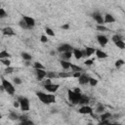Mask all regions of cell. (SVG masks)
<instances>
[{"instance_id":"obj_18","label":"cell","mask_w":125,"mask_h":125,"mask_svg":"<svg viewBox=\"0 0 125 125\" xmlns=\"http://www.w3.org/2000/svg\"><path fill=\"white\" fill-rule=\"evenodd\" d=\"M72 56H74V58L76 60H79V59H81L83 57L82 51L81 50H78V49H73L72 50Z\"/></svg>"},{"instance_id":"obj_32","label":"cell","mask_w":125,"mask_h":125,"mask_svg":"<svg viewBox=\"0 0 125 125\" xmlns=\"http://www.w3.org/2000/svg\"><path fill=\"white\" fill-rule=\"evenodd\" d=\"M100 117H101L102 120H103V119H108L109 117H111V114H110L109 112H105V113L103 112V113H101V116H100Z\"/></svg>"},{"instance_id":"obj_21","label":"cell","mask_w":125,"mask_h":125,"mask_svg":"<svg viewBox=\"0 0 125 125\" xmlns=\"http://www.w3.org/2000/svg\"><path fill=\"white\" fill-rule=\"evenodd\" d=\"M70 69H71V72H75V71H82V70H83V68H82L81 66H78V65L73 64V63H71V64H70Z\"/></svg>"},{"instance_id":"obj_48","label":"cell","mask_w":125,"mask_h":125,"mask_svg":"<svg viewBox=\"0 0 125 125\" xmlns=\"http://www.w3.org/2000/svg\"><path fill=\"white\" fill-rule=\"evenodd\" d=\"M74 92H76V93H81V90L78 88V87H76V88H74V90H73Z\"/></svg>"},{"instance_id":"obj_50","label":"cell","mask_w":125,"mask_h":125,"mask_svg":"<svg viewBox=\"0 0 125 125\" xmlns=\"http://www.w3.org/2000/svg\"><path fill=\"white\" fill-rule=\"evenodd\" d=\"M1 117H2V116H1V114H0V120H1Z\"/></svg>"},{"instance_id":"obj_31","label":"cell","mask_w":125,"mask_h":125,"mask_svg":"<svg viewBox=\"0 0 125 125\" xmlns=\"http://www.w3.org/2000/svg\"><path fill=\"white\" fill-rule=\"evenodd\" d=\"M46 76L48 78H50V79H53V78L58 77V73H55V72H52V71H48L47 74H46Z\"/></svg>"},{"instance_id":"obj_38","label":"cell","mask_w":125,"mask_h":125,"mask_svg":"<svg viewBox=\"0 0 125 125\" xmlns=\"http://www.w3.org/2000/svg\"><path fill=\"white\" fill-rule=\"evenodd\" d=\"M19 23H20V26H21V28H23V29H28V26L26 25V23H25L22 20H21V21H20V22H19Z\"/></svg>"},{"instance_id":"obj_14","label":"cell","mask_w":125,"mask_h":125,"mask_svg":"<svg viewBox=\"0 0 125 125\" xmlns=\"http://www.w3.org/2000/svg\"><path fill=\"white\" fill-rule=\"evenodd\" d=\"M89 79H90V76H88L87 74H81L78 77V82L81 85H85V84H88Z\"/></svg>"},{"instance_id":"obj_3","label":"cell","mask_w":125,"mask_h":125,"mask_svg":"<svg viewBox=\"0 0 125 125\" xmlns=\"http://www.w3.org/2000/svg\"><path fill=\"white\" fill-rule=\"evenodd\" d=\"M81 93H76L74 92L73 90H67V96H68V99L70 101L71 104H78L79 103V100L81 98Z\"/></svg>"},{"instance_id":"obj_25","label":"cell","mask_w":125,"mask_h":125,"mask_svg":"<svg viewBox=\"0 0 125 125\" xmlns=\"http://www.w3.org/2000/svg\"><path fill=\"white\" fill-rule=\"evenodd\" d=\"M33 67H34L35 69H45V66H44L41 62H35L33 63Z\"/></svg>"},{"instance_id":"obj_16","label":"cell","mask_w":125,"mask_h":125,"mask_svg":"<svg viewBox=\"0 0 125 125\" xmlns=\"http://www.w3.org/2000/svg\"><path fill=\"white\" fill-rule=\"evenodd\" d=\"M114 21H115V19H114V17H113L112 15L106 14V15L104 16V23H112V22H114Z\"/></svg>"},{"instance_id":"obj_8","label":"cell","mask_w":125,"mask_h":125,"mask_svg":"<svg viewBox=\"0 0 125 125\" xmlns=\"http://www.w3.org/2000/svg\"><path fill=\"white\" fill-rule=\"evenodd\" d=\"M97 40H98V43H99V44H100L102 47L105 46V45L107 44V42H108L107 37H106L105 35H103V34L98 35V36H97Z\"/></svg>"},{"instance_id":"obj_2","label":"cell","mask_w":125,"mask_h":125,"mask_svg":"<svg viewBox=\"0 0 125 125\" xmlns=\"http://www.w3.org/2000/svg\"><path fill=\"white\" fill-rule=\"evenodd\" d=\"M1 82H2V87H3V89H4V91L6 92V93H8L9 95H14L15 94V92H16V88H15V86L9 81V80H7L6 78H4V77H2L1 78Z\"/></svg>"},{"instance_id":"obj_43","label":"cell","mask_w":125,"mask_h":125,"mask_svg":"<svg viewBox=\"0 0 125 125\" xmlns=\"http://www.w3.org/2000/svg\"><path fill=\"white\" fill-rule=\"evenodd\" d=\"M81 75V71H75V72H72V77H74V78H78L79 76Z\"/></svg>"},{"instance_id":"obj_24","label":"cell","mask_w":125,"mask_h":125,"mask_svg":"<svg viewBox=\"0 0 125 125\" xmlns=\"http://www.w3.org/2000/svg\"><path fill=\"white\" fill-rule=\"evenodd\" d=\"M10 57H11V55L6 50H3V51L0 52V60L1 59H7V58H10Z\"/></svg>"},{"instance_id":"obj_44","label":"cell","mask_w":125,"mask_h":125,"mask_svg":"<svg viewBox=\"0 0 125 125\" xmlns=\"http://www.w3.org/2000/svg\"><path fill=\"white\" fill-rule=\"evenodd\" d=\"M110 122H109V120L108 119H103L101 122H100V124H109Z\"/></svg>"},{"instance_id":"obj_30","label":"cell","mask_w":125,"mask_h":125,"mask_svg":"<svg viewBox=\"0 0 125 125\" xmlns=\"http://www.w3.org/2000/svg\"><path fill=\"white\" fill-rule=\"evenodd\" d=\"M21 57H22V59L25 60V61H31V59H32L31 55H29L28 53H24V52L21 54Z\"/></svg>"},{"instance_id":"obj_11","label":"cell","mask_w":125,"mask_h":125,"mask_svg":"<svg viewBox=\"0 0 125 125\" xmlns=\"http://www.w3.org/2000/svg\"><path fill=\"white\" fill-rule=\"evenodd\" d=\"M35 73H36V77H37V80L39 81H42L45 77H46V74H47V71H45L44 69H35Z\"/></svg>"},{"instance_id":"obj_22","label":"cell","mask_w":125,"mask_h":125,"mask_svg":"<svg viewBox=\"0 0 125 125\" xmlns=\"http://www.w3.org/2000/svg\"><path fill=\"white\" fill-rule=\"evenodd\" d=\"M114 44L116 45V47L117 48H119V49H124L125 48V43H124V41L121 39V40H118V41H116V42H114Z\"/></svg>"},{"instance_id":"obj_5","label":"cell","mask_w":125,"mask_h":125,"mask_svg":"<svg viewBox=\"0 0 125 125\" xmlns=\"http://www.w3.org/2000/svg\"><path fill=\"white\" fill-rule=\"evenodd\" d=\"M22 21L26 23V25L28 26V29H31L32 27H34L35 25V20L31 17L28 16H22Z\"/></svg>"},{"instance_id":"obj_37","label":"cell","mask_w":125,"mask_h":125,"mask_svg":"<svg viewBox=\"0 0 125 125\" xmlns=\"http://www.w3.org/2000/svg\"><path fill=\"white\" fill-rule=\"evenodd\" d=\"M121 39H122V37H121L119 34H115V35H113V36H112V38H111V40H112L113 42H116V41L121 40Z\"/></svg>"},{"instance_id":"obj_29","label":"cell","mask_w":125,"mask_h":125,"mask_svg":"<svg viewBox=\"0 0 125 125\" xmlns=\"http://www.w3.org/2000/svg\"><path fill=\"white\" fill-rule=\"evenodd\" d=\"M14 70H15V68L12 67L11 65H9V66H6V68L4 69V72H5L6 74H11V73L14 72Z\"/></svg>"},{"instance_id":"obj_45","label":"cell","mask_w":125,"mask_h":125,"mask_svg":"<svg viewBox=\"0 0 125 125\" xmlns=\"http://www.w3.org/2000/svg\"><path fill=\"white\" fill-rule=\"evenodd\" d=\"M62 28L64 29V30H67V29H69V24H68V23H65V24H63V25L62 26Z\"/></svg>"},{"instance_id":"obj_39","label":"cell","mask_w":125,"mask_h":125,"mask_svg":"<svg viewBox=\"0 0 125 125\" xmlns=\"http://www.w3.org/2000/svg\"><path fill=\"white\" fill-rule=\"evenodd\" d=\"M5 17H7V13L3 8L0 7V18H5Z\"/></svg>"},{"instance_id":"obj_13","label":"cell","mask_w":125,"mask_h":125,"mask_svg":"<svg viewBox=\"0 0 125 125\" xmlns=\"http://www.w3.org/2000/svg\"><path fill=\"white\" fill-rule=\"evenodd\" d=\"M2 33H3V35H5V36H14V35H15L14 29H13L12 27H10V26L4 27V28L2 29Z\"/></svg>"},{"instance_id":"obj_34","label":"cell","mask_w":125,"mask_h":125,"mask_svg":"<svg viewBox=\"0 0 125 125\" xmlns=\"http://www.w3.org/2000/svg\"><path fill=\"white\" fill-rule=\"evenodd\" d=\"M9 117H10L11 120H18L19 117H20V115H18V114L15 113V112H11L10 115H9Z\"/></svg>"},{"instance_id":"obj_9","label":"cell","mask_w":125,"mask_h":125,"mask_svg":"<svg viewBox=\"0 0 125 125\" xmlns=\"http://www.w3.org/2000/svg\"><path fill=\"white\" fill-rule=\"evenodd\" d=\"M72 50H73V47L70 46L69 44H62L58 47V52L60 53H63L66 51H72Z\"/></svg>"},{"instance_id":"obj_6","label":"cell","mask_w":125,"mask_h":125,"mask_svg":"<svg viewBox=\"0 0 125 125\" xmlns=\"http://www.w3.org/2000/svg\"><path fill=\"white\" fill-rule=\"evenodd\" d=\"M44 88L47 92L49 93H56L59 88H60V85L59 84H54V83H50V84H46L44 85Z\"/></svg>"},{"instance_id":"obj_15","label":"cell","mask_w":125,"mask_h":125,"mask_svg":"<svg viewBox=\"0 0 125 125\" xmlns=\"http://www.w3.org/2000/svg\"><path fill=\"white\" fill-rule=\"evenodd\" d=\"M95 54H96V57H97L98 59H105V58L108 57V55H107L105 52H104V51H102V50H99V49H96Z\"/></svg>"},{"instance_id":"obj_23","label":"cell","mask_w":125,"mask_h":125,"mask_svg":"<svg viewBox=\"0 0 125 125\" xmlns=\"http://www.w3.org/2000/svg\"><path fill=\"white\" fill-rule=\"evenodd\" d=\"M72 75V72H60L58 73V77L60 78H67V77H70Z\"/></svg>"},{"instance_id":"obj_10","label":"cell","mask_w":125,"mask_h":125,"mask_svg":"<svg viewBox=\"0 0 125 125\" xmlns=\"http://www.w3.org/2000/svg\"><path fill=\"white\" fill-rule=\"evenodd\" d=\"M96 49L93 47H85V50L82 51V55L83 57H91L92 55H94Z\"/></svg>"},{"instance_id":"obj_35","label":"cell","mask_w":125,"mask_h":125,"mask_svg":"<svg viewBox=\"0 0 125 125\" xmlns=\"http://www.w3.org/2000/svg\"><path fill=\"white\" fill-rule=\"evenodd\" d=\"M96 28H97V30H99V31H106V30H107V28H106L104 24H98V25L96 26Z\"/></svg>"},{"instance_id":"obj_4","label":"cell","mask_w":125,"mask_h":125,"mask_svg":"<svg viewBox=\"0 0 125 125\" xmlns=\"http://www.w3.org/2000/svg\"><path fill=\"white\" fill-rule=\"evenodd\" d=\"M19 103H20V107L22 111H28L29 110V101L25 97H20L19 98Z\"/></svg>"},{"instance_id":"obj_28","label":"cell","mask_w":125,"mask_h":125,"mask_svg":"<svg viewBox=\"0 0 125 125\" xmlns=\"http://www.w3.org/2000/svg\"><path fill=\"white\" fill-rule=\"evenodd\" d=\"M0 62H1V63H3L5 66H9V65H11V61L9 60V58H7V59H1Z\"/></svg>"},{"instance_id":"obj_27","label":"cell","mask_w":125,"mask_h":125,"mask_svg":"<svg viewBox=\"0 0 125 125\" xmlns=\"http://www.w3.org/2000/svg\"><path fill=\"white\" fill-rule=\"evenodd\" d=\"M45 32H46L47 35H49V36H51V37L55 36V32H54L53 29L50 28V27H46V28H45Z\"/></svg>"},{"instance_id":"obj_41","label":"cell","mask_w":125,"mask_h":125,"mask_svg":"<svg viewBox=\"0 0 125 125\" xmlns=\"http://www.w3.org/2000/svg\"><path fill=\"white\" fill-rule=\"evenodd\" d=\"M14 83H15L16 85H20V84H21V78H20V77H15V78H14Z\"/></svg>"},{"instance_id":"obj_19","label":"cell","mask_w":125,"mask_h":125,"mask_svg":"<svg viewBox=\"0 0 125 125\" xmlns=\"http://www.w3.org/2000/svg\"><path fill=\"white\" fill-rule=\"evenodd\" d=\"M61 57L62 60H65V61H68L71 57H72V51H66V52H63V53H61Z\"/></svg>"},{"instance_id":"obj_51","label":"cell","mask_w":125,"mask_h":125,"mask_svg":"<svg viewBox=\"0 0 125 125\" xmlns=\"http://www.w3.org/2000/svg\"><path fill=\"white\" fill-rule=\"evenodd\" d=\"M0 63H1V62H0Z\"/></svg>"},{"instance_id":"obj_42","label":"cell","mask_w":125,"mask_h":125,"mask_svg":"<svg viewBox=\"0 0 125 125\" xmlns=\"http://www.w3.org/2000/svg\"><path fill=\"white\" fill-rule=\"evenodd\" d=\"M84 63H85L86 65H92V64L94 63V59H92V60H86V61L84 62Z\"/></svg>"},{"instance_id":"obj_1","label":"cell","mask_w":125,"mask_h":125,"mask_svg":"<svg viewBox=\"0 0 125 125\" xmlns=\"http://www.w3.org/2000/svg\"><path fill=\"white\" fill-rule=\"evenodd\" d=\"M36 96L44 104H54L56 102V97L54 94H46L44 92L38 91V92H36Z\"/></svg>"},{"instance_id":"obj_47","label":"cell","mask_w":125,"mask_h":125,"mask_svg":"<svg viewBox=\"0 0 125 125\" xmlns=\"http://www.w3.org/2000/svg\"><path fill=\"white\" fill-rule=\"evenodd\" d=\"M13 105H14V107H19V106H20V103H19V101H17V102H15Z\"/></svg>"},{"instance_id":"obj_26","label":"cell","mask_w":125,"mask_h":125,"mask_svg":"<svg viewBox=\"0 0 125 125\" xmlns=\"http://www.w3.org/2000/svg\"><path fill=\"white\" fill-rule=\"evenodd\" d=\"M104 111V106L102 104H99L98 105H97V107H96V112H98V113H103Z\"/></svg>"},{"instance_id":"obj_17","label":"cell","mask_w":125,"mask_h":125,"mask_svg":"<svg viewBox=\"0 0 125 125\" xmlns=\"http://www.w3.org/2000/svg\"><path fill=\"white\" fill-rule=\"evenodd\" d=\"M90 102V98L88 97V96H86V95H81V98H80V100H79V103H78V104H87L88 103Z\"/></svg>"},{"instance_id":"obj_40","label":"cell","mask_w":125,"mask_h":125,"mask_svg":"<svg viewBox=\"0 0 125 125\" xmlns=\"http://www.w3.org/2000/svg\"><path fill=\"white\" fill-rule=\"evenodd\" d=\"M40 41H41L42 43H47V42H48V37L43 34V35H41V37H40Z\"/></svg>"},{"instance_id":"obj_12","label":"cell","mask_w":125,"mask_h":125,"mask_svg":"<svg viewBox=\"0 0 125 125\" xmlns=\"http://www.w3.org/2000/svg\"><path fill=\"white\" fill-rule=\"evenodd\" d=\"M92 17H93V19L97 21V23L98 24H104V18H103V16L100 14V13H94L93 15H92Z\"/></svg>"},{"instance_id":"obj_7","label":"cell","mask_w":125,"mask_h":125,"mask_svg":"<svg viewBox=\"0 0 125 125\" xmlns=\"http://www.w3.org/2000/svg\"><path fill=\"white\" fill-rule=\"evenodd\" d=\"M78 112L81 113V114H91L93 115V108L87 104H83L79 109H78Z\"/></svg>"},{"instance_id":"obj_46","label":"cell","mask_w":125,"mask_h":125,"mask_svg":"<svg viewBox=\"0 0 125 125\" xmlns=\"http://www.w3.org/2000/svg\"><path fill=\"white\" fill-rule=\"evenodd\" d=\"M50 83H52V81H51L50 78H47V79L44 81V85H46V84H50Z\"/></svg>"},{"instance_id":"obj_20","label":"cell","mask_w":125,"mask_h":125,"mask_svg":"<svg viewBox=\"0 0 125 125\" xmlns=\"http://www.w3.org/2000/svg\"><path fill=\"white\" fill-rule=\"evenodd\" d=\"M60 63H61L62 67V68H64V69H69V68H70V64H71V63H70L68 61L62 60V61L60 62Z\"/></svg>"},{"instance_id":"obj_33","label":"cell","mask_w":125,"mask_h":125,"mask_svg":"<svg viewBox=\"0 0 125 125\" xmlns=\"http://www.w3.org/2000/svg\"><path fill=\"white\" fill-rule=\"evenodd\" d=\"M88 84H90L91 86H93V87H94V86H96V85L98 84V80H97L96 78H92V77H90Z\"/></svg>"},{"instance_id":"obj_36","label":"cell","mask_w":125,"mask_h":125,"mask_svg":"<svg viewBox=\"0 0 125 125\" xmlns=\"http://www.w3.org/2000/svg\"><path fill=\"white\" fill-rule=\"evenodd\" d=\"M123 64H124V61L121 60V59H120V60H117V61L115 62V66H116L117 68H119V67L122 66Z\"/></svg>"},{"instance_id":"obj_49","label":"cell","mask_w":125,"mask_h":125,"mask_svg":"<svg viewBox=\"0 0 125 125\" xmlns=\"http://www.w3.org/2000/svg\"><path fill=\"white\" fill-rule=\"evenodd\" d=\"M50 54H51V56H54V55H55V52H54V51H51Z\"/></svg>"}]
</instances>
